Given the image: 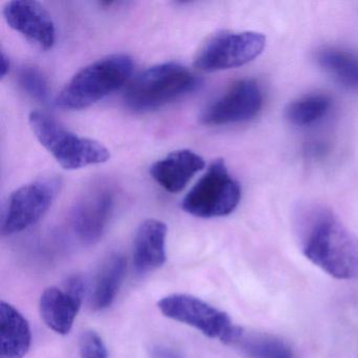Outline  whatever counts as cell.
I'll list each match as a JSON object with an SVG mask.
<instances>
[{
	"label": "cell",
	"instance_id": "22",
	"mask_svg": "<svg viewBox=\"0 0 358 358\" xmlns=\"http://www.w3.org/2000/svg\"><path fill=\"white\" fill-rule=\"evenodd\" d=\"M10 66H11V64H10L9 57L3 52V53H1V64H0V66H1V69H0L1 78H5V77L9 74Z\"/></svg>",
	"mask_w": 358,
	"mask_h": 358
},
{
	"label": "cell",
	"instance_id": "13",
	"mask_svg": "<svg viewBox=\"0 0 358 358\" xmlns=\"http://www.w3.org/2000/svg\"><path fill=\"white\" fill-rule=\"evenodd\" d=\"M204 167L205 161L200 155L189 150H176L155 163L150 167V176L161 187L178 194Z\"/></svg>",
	"mask_w": 358,
	"mask_h": 358
},
{
	"label": "cell",
	"instance_id": "7",
	"mask_svg": "<svg viewBox=\"0 0 358 358\" xmlns=\"http://www.w3.org/2000/svg\"><path fill=\"white\" fill-rule=\"evenodd\" d=\"M62 181L45 177L18 188L10 196L3 215L5 236L18 234L38 223L59 194Z\"/></svg>",
	"mask_w": 358,
	"mask_h": 358
},
{
	"label": "cell",
	"instance_id": "4",
	"mask_svg": "<svg viewBox=\"0 0 358 358\" xmlns=\"http://www.w3.org/2000/svg\"><path fill=\"white\" fill-rule=\"evenodd\" d=\"M29 122L41 145L64 169L75 171L110 160V150L100 142L76 135L45 113H31Z\"/></svg>",
	"mask_w": 358,
	"mask_h": 358
},
{
	"label": "cell",
	"instance_id": "2",
	"mask_svg": "<svg viewBox=\"0 0 358 358\" xmlns=\"http://www.w3.org/2000/svg\"><path fill=\"white\" fill-rule=\"evenodd\" d=\"M134 62L129 56L112 55L97 60L77 73L56 99L64 110L89 108L119 91L131 79Z\"/></svg>",
	"mask_w": 358,
	"mask_h": 358
},
{
	"label": "cell",
	"instance_id": "20",
	"mask_svg": "<svg viewBox=\"0 0 358 358\" xmlns=\"http://www.w3.org/2000/svg\"><path fill=\"white\" fill-rule=\"evenodd\" d=\"M18 83L24 93L33 99L45 101L49 98V83L45 75L36 66H24L18 74Z\"/></svg>",
	"mask_w": 358,
	"mask_h": 358
},
{
	"label": "cell",
	"instance_id": "21",
	"mask_svg": "<svg viewBox=\"0 0 358 358\" xmlns=\"http://www.w3.org/2000/svg\"><path fill=\"white\" fill-rule=\"evenodd\" d=\"M80 358H108V348L102 337L93 330L83 332L79 338Z\"/></svg>",
	"mask_w": 358,
	"mask_h": 358
},
{
	"label": "cell",
	"instance_id": "9",
	"mask_svg": "<svg viewBox=\"0 0 358 358\" xmlns=\"http://www.w3.org/2000/svg\"><path fill=\"white\" fill-rule=\"evenodd\" d=\"M261 87L253 79L236 81L201 115L203 124L210 127L252 120L263 108Z\"/></svg>",
	"mask_w": 358,
	"mask_h": 358
},
{
	"label": "cell",
	"instance_id": "14",
	"mask_svg": "<svg viewBox=\"0 0 358 358\" xmlns=\"http://www.w3.org/2000/svg\"><path fill=\"white\" fill-rule=\"evenodd\" d=\"M167 226L159 220L144 221L134 242V268L138 274L150 273L166 262Z\"/></svg>",
	"mask_w": 358,
	"mask_h": 358
},
{
	"label": "cell",
	"instance_id": "8",
	"mask_svg": "<svg viewBox=\"0 0 358 358\" xmlns=\"http://www.w3.org/2000/svg\"><path fill=\"white\" fill-rule=\"evenodd\" d=\"M265 47L266 37L261 33H219L203 45L194 66L207 73L238 68L259 57Z\"/></svg>",
	"mask_w": 358,
	"mask_h": 358
},
{
	"label": "cell",
	"instance_id": "15",
	"mask_svg": "<svg viewBox=\"0 0 358 358\" xmlns=\"http://www.w3.org/2000/svg\"><path fill=\"white\" fill-rule=\"evenodd\" d=\"M0 358H24L32 343L28 320L5 301L0 305Z\"/></svg>",
	"mask_w": 358,
	"mask_h": 358
},
{
	"label": "cell",
	"instance_id": "17",
	"mask_svg": "<svg viewBox=\"0 0 358 358\" xmlns=\"http://www.w3.org/2000/svg\"><path fill=\"white\" fill-rule=\"evenodd\" d=\"M315 62L333 80L345 89L358 91V55L336 47L317 50Z\"/></svg>",
	"mask_w": 358,
	"mask_h": 358
},
{
	"label": "cell",
	"instance_id": "1",
	"mask_svg": "<svg viewBox=\"0 0 358 358\" xmlns=\"http://www.w3.org/2000/svg\"><path fill=\"white\" fill-rule=\"evenodd\" d=\"M297 236L303 255L329 275L358 280V238L322 205L299 210Z\"/></svg>",
	"mask_w": 358,
	"mask_h": 358
},
{
	"label": "cell",
	"instance_id": "5",
	"mask_svg": "<svg viewBox=\"0 0 358 358\" xmlns=\"http://www.w3.org/2000/svg\"><path fill=\"white\" fill-rule=\"evenodd\" d=\"M242 198L240 183L230 175L222 159L215 161L182 202L184 211L202 219L226 217Z\"/></svg>",
	"mask_w": 358,
	"mask_h": 358
},
{
	"label": "cell",
	"instance_id": "3",
	"mask_svg": "<svg viewBox=\"0 0 358 358\" xmlns=\"http://www.w3.org/2000/svg\"><path fill=\"white\" fill-rule=\"evenodd\" d=\"M200 79L187 68L175 62L150 66L129 85L125 104L136 113H148L192 93Z\"/></svg>",
	"mask_w": 358,
	"mask_h": 358
},
{
	"label": "cell",
	"instance_id": "16",
	"mask_svg": "<svg viewBox=\"0 0 358 358\" xmlns=\"http://www.w3.org/2000/svg\"><path fill=\"white\" fill-rule=\"evenodd\" d=\"M127 262L124 255L113 253L108 257L96 278L92 293V307L101 311L114 303L127 274Z\"/></svg>",
	"mask_w": 358,
	"mask_h": 358
},
{
	"label": "cell",
	"instance_id": "10",
	"mask_svg": "<svg viewBox=\"0 0 358 358\" xmlns=\"http://www.w3.org/2000/svg\"><path fill=\"white\" fill-rule=\"evenodd\" d=\"M85 293V282L77 275L69 278L64 288L49 287L45 289L39 301L45 324L58 334H69L83 305Z\"/></svg>",
	"mask_w": 358,
	"mask_h": 358
},
{
	"label": "cell",
	"instance_id": "18",
	"mask_svg": "<svg viewBox=\"0 0 358 358\" xmlns=\"http://www.w3.org/2000/svg\"><path fill=\"white\" fill-rule=\"evenodd\" d=\"M229 345L238 348L250 358H293L288 343L274 335L249 332L238 327Z\"/></svg>",
	"mask_w": 358,
	"mask_h": 358
},
{
	"label": "cell",
	"instance_id": "12",
	"mask_svg": "<svg viewBox=\"0 0 358 358\" xmlns=\"http://www.w3.org/2000/svg\"><path fill=\"white\" fill-rule=\"evenodd\" d=\"M114 208V194L108 188H99L87 194L75 207L72 226L75 234L85 245L101 238Z\"/></svg>",
	"mask_w": 358,
	"mask_h": 358
},
{
	"label": "cell",
	"instance_id": "11",
	"mask_svg": "<svg viewBox=\"0 0 358 358\" xmlns=\"http://www.w3.org/2000/svg\"><path fill=\"white\" fill-rule=\"evenodd\" d=\"M7 24L24 37L29 43L43 51L55 43V26L49 12L41 3L29 0L10 1L3 8Z\"/></svg>",
	"mask_w": 358,
	"mask_h": 358
},
{
	"label": "cell",
	"instance_id": "6",
	"mask_svg": "<svg viewBox=\"0 0 358 358\" xmlns=\"http://www.w3.org/2000/svg\"><path fill=\"white\" fill-rule=\"evenodd\" d=\"M158 307L166 317L192 327L209 338L219 339L226 345H230L238 327L226 312L189 294L167 295L159 301Z\"/></svg>",
	"mask_w": 358,
	"mask_h": 358
},
{
	"label": "cell",
	"instance_id": "19",
	"mask_svg": "<svg viewBox=\"0 0 358 358\" xmlns=\"http://www.w3.org/2000/svg\"><path fill=\"white\" fill-rule=\"evenodd\" d=\"M332 108V99L326 94L313 93L291 102L286 108V119L299 127H311L322 121Z\"/></svg>",
	"mask_w": 358,
	"mask_h": 358
}]
</instances>
